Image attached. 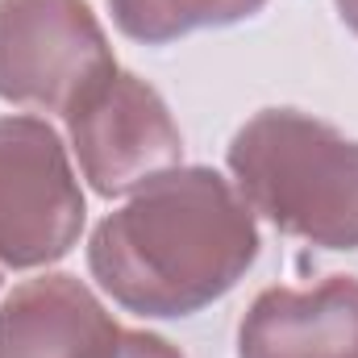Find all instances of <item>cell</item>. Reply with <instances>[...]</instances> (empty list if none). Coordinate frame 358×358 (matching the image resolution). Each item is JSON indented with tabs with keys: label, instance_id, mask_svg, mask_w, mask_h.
Masks as SVG:
<instances>
[{
	"label": "cell",
	"instance_id": "cell-5",
	"mask_svg": "<svg viewBox=\"0 0 358 358\" xmlns=\"http://www.w3.org/2000/svg\"><path fill=\"white\" fill-rule=\"evenodd\" d=\"M117 67L88 0H0V100L67 113Z\"/></svg>",
	"mask_w": 358,
	"mask_h": 358
},
{
	"label": "cell",
	"instance_id": "cell-2",
	"mask_svg": "<svg viewBox=\"0 0 358 358\" xmlns=\"http://www.w3.org/2000/svg\"><path fill=\"white\" fill-rule=\"evenodd\" d=\"M225 167L279 234L358 250V138L300 108H263L234 134Z\"/></svg>",
	"mask_w": 358,
	"mask_h": 358
},
{
	"label": "cell",
	"instance_id": "cell-6",
	"mask_svg": "<svg viewBox=\"0 0 358 358\" xmlns=\"http://www.w3.org/2000/svg\"><path fill=\"white\" fill-rule=\"evenodd\" d=\"M121 325L84 279L46 271L0 300V358H117Z\"/></svg>",
	"mask_w": 358,
	"mask_h": 358
},
{
	"label": "cell",
	"instance_id": "cell-7",
	"mask_svg": "<svg viewBox=\"0 0 358 358\" xmlns=\"http://www.w3.org/2000/svg\"><path fill=\"white\" fill-rule=\"evenodd\" d=\"M238 358H358V279L259 292L238 325Z\"/></svg>",
	"mask_w": 358,
	"mask_h": 358
},
{
	"label": "cell",
	"instance_id": "cell-1",
	"mask_svg": "<svg viewBox=\"0 0 358 358\" xmlns=\"http://www.w3.org/2000/svg\"><path fill=\"white\" fill-rule=\"evenodd\" d=\"M259 246L255 208L221 171L171 167L92 229L88 271L117 308L179 321L229 296Z\"/></svg>",
	"mask_w": 358,
	"mask_h": 358
},
{
	"label": "cell",
	"instance_id": "cell-10",
	"mask_svg": "<svg viewBox=\"0 0 358 358\" xmlns=\"http://www.w3.org/2000/svg\"><path fill=\"white\" fill-rule=\"evenodd\" d=\"M334 8H338L342 25H346V29L358 38V0H334Z\"/></svg>",
	"mask_w": 358,
	"mask_h": 358
},
{
	"label": "cell",
	"instance_id": "cell-8",
	"mask_svg": "<svg viewBox=\"0 0 358 358\" xmlns=\"http://www.w3.org/2000/svg\"><path fill=\"white\" fill-rule=\"evenodd\" d=\"M263 4L267 0H108V13L125 38L142 46H167L196 29L238 25Z\"/></svg>",
	"mask_w": 358,
	"mask_h": 358
},
{
	"label": "cell",
	"instance_id": "cell-4",
	"mask_svg": "<svg viewBox=\"0 0 358 358\" xmlns=\"http://www.w3.org/2000/svg\"><path fill=\"white\" fill-rule=\"evenodd\" d=\"M71 155L96 196H134L142 183L179 167L183 134L167 100L142 76L113 67L63 113Z\"/></svg>",
	"mask_w": 358,
	"mask_h": 358
},
{
	"label": "cell",
	"instance_id": "cell-3",
	"mask_svg": "<svg viewBox=\"0 0 358 358\" xmlns=\"http://www.w3.org/2000/svg\"><path fill=\"white\" fill-rule=\"evenodd\" d=\"M88 204L71 155L46 117H0V263L13 271L67 259L84 234Z\"/></svg>",
	"mask_w": 358,
	"mask_h": 358
},
{
	"label": "cell",
	"instance_id": "cell-9",
	"mask_svg": "<svg viewBox=\"0 0 358 358\" xmlns=\"http://www.w3.org/2000/svg\"><path fill=\"white\" fill-rule=\"evenodd\" d=\"M117 358H183L176 342H167L163 334H150V329H121V346Z\"/></svg>",
	"mask_w": 358,
	"mask_h": 358
}]
</instances>
